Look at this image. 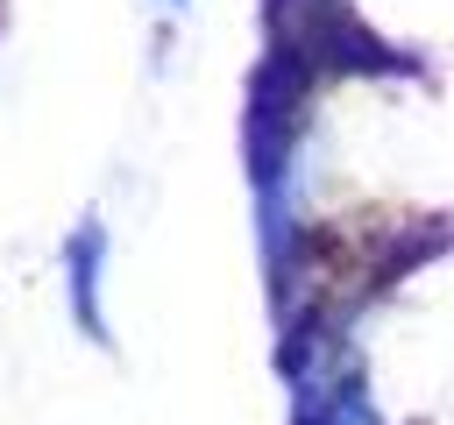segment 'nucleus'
I'll return each mask as SVG.
<instances>
[{
  "label": "nucleus",
  "mask_w": 454,
  "mask_h": 425,
  "mask_svg": "<svg viewBox=\"0 0 454 425\" xmlns=\"http://www.w3.org/2000/svg\"><path fill=\"white\" fill-rule=\"evenodd\" d=\"M99 276H106V227L99 212H85L64 241V298H71V319L85 340H106V305H99Z\"/></svg>",
  "instance_id": "nucleus-1"
},
{
  "label": "nucleus",
  "mask_w": 454,
  "mask_h": 425,
  "mask_svg": "<svg viewBox=\"0 0 454 425\" xmlns=\"http://www.w3.org/2000/svg\"><path fill=\"white\" fill-rule=\"evenodd\" d=\"M291 425H383V418H376V404H369V382L355 375V382H340L319 411H305V418H291Z\"/></svg>",
  "instance_id": "nucleus-2"
},
{
  "label": "nucleus",
  "mask_w": 454,
  "mask_h": 425,
  "mask_svg": "<svg viewBox=\"0 0 454 425\" xmlns=\"http://www.w3.org/2000/svg\"><path fill=\"white\" fill-rule=\"evenodd\" d=\"M170 7H184V0H170Z\"/></svg>",
  "instance_id": "nucleus-3"
}]
</instances>
